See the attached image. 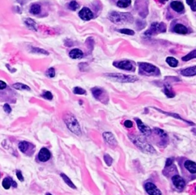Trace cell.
Returning <instances> with one entry per match:
<instances>
[{"label": "cell", "mask_w": 196, "mask_h": 195, "mask_svg": "<svg viewBox=\"0 0 196 195\" xmlns=\"http://www.w3.org/2000/svg\"><path fill=\"white\" fill-rule=\"evenodd\" d=\"M51 152L47 148H42L38 155V159L42 162H45L50 159Z\"/></svg>", "instance_id": "4fadbf2b"}, {"label": "cell", "mask_w": 196, "mask_h": 195, "mask_svg": "<svg viewBox=\"0 0 196 195\" xmlns=\"http://www.w3.org/2000/svg\"><path fill=\"white\" fill-rule=\"evenodd\" d=\"M124 126L126 128H128V129H130V128H132L133 127V122L130 120H126V121L124 122Z\"/></svg>", "instance_id": "b9f144b4"}, {"label": "cell", "mask_w": 196, "mask_h": 195, "mask_svg": "<svg viewBox=\"0 0 196 195\" xmlns=\"http://www.w3.org/2000/svg\"><path fill=\"white\" fill-rule=\"evenodd\" d=\"M79 16L81 19L84 21H90L94 18V14L90 8L84 7L79 12Z\"/></svg>", "instance_id": "8fae6325"}, {"label": "cell", "mask_w": 196, "mask_h": 195, "mask_svg": "<svg viewBox=\"0 0 196 195\" xmlns=\"http://www.w3.org/2000/svg\"><path fill=\"white\" fill-rule=\"evenodd\" d=\"M186 2L188 6H191V8L193 12L196 11V2L195 0H186Z\"/></svg>", "instance_id": "f35d334b"}, {"label": "cell", "mask_w": 196, "mask_h": 195, "mask_svg": "<svg viewBox=\"0 0 196 195\" xmlns=\"http://www.w3.org/2000/svg\"><path fill=\"white\" fill-rule=\"evenodd\" d=\"M30 52L32 53H34V54H44V55H48L49 53H48L47 51L42 49V48H34V47H32L30 49Z\"/></svg>", "instance_id": "4316f807"}, {"label": "cell", "mask_w": 196, "mask_h": 195, "mask_svg": "<svg viewBox=\"0 0 196 195\" xmlns=\"http://www.w3.org/2000/svg\"><path fill=\"white\" fill-rule=\"evenodd\" d=\"M166 63L172 68H176L178 64V60H176L173 57H168L166 58Z\"/></svg>", "instance_id": "83f0119b"}, {"label": "cell", "mask_w": 196, "mask_h": 195, "mask_svg": "<svg viewBox=\"0 0 196 195\" xmlns=\"http://www.w3.org/2000/svg\"><path fill=\"white\" fill-rule=\"evenodd\" d=\"M45 74H46V75L48 76V77L53 78L55 76V70H54V68H51L48 69Z\"/></svg>", "instance_id": "8d00e7d4"}, {"label": "cell", "mask_w": 196, "mask_h": 195, "mask_svg": "<svg viewBox=\"0 0 196 195\" xmlns=\"http://www.w3.org/2000/svg\"><path fill=\"white\" fill-rule=\"evenodd\" d=\"M136 121L139 130H140V131L141 132L143 135H147V136L151 135V133H152V130H151V129H150L149 126L145 125V124L143 123L141 120H139V119H136Z\"/></svg>", "instance_id": "5bb4252c"}, {"label": "cell", "mask_w": 196, "mask_h": 195, "mask_svg": "<svg viewBox=\"0 0 196 195\" xmlns=\"http://www.w3.org/2000/svg\"><path fill=\"white\" fill-rule=\"evenodd\" d=\"M156 110H158V111L161 112V113H164V114H166V115H170V116H173V117L176 118V119H178V120H182V121H184V122H187V123H188V124H191V125H195V124H194V123H192V122H188V121H187V120H184V119H182V117H181L180 115H178V114H175V113H167V112H164V111H162V110H158V109H156Z\"/></svg>", "instance_id": "d4e9b609"}, {"label": "cell", "mask_w": 196, "mask_h": 195, "mask_svg": "<svg viewBox=\"0 0 196 195\" xmlns=\"http://www.w3.org/2000/svg\"><path fill=\"white\" fill-rule=\"evenodd\" d=\"M64 121L66 124L67 127L71 132H72L77 135H80L81 134V130H80V126L78 123V120L76 118L74 117V115L71 113H66L64 115Z\"/></svg>", "instance_id": "7a4b0ae2"}, {"label": "cell", "mask_w": 196, "mask_h": 195, "mask_svg": "<svg viewBox=\"0 0 196 195\" xmlns=\"http://www.w3.org/2000/svg\"><path fill=\"white\" fill-rule=\"evenodd\" d=\"M170 6L173 10L177 12H182L185 9L184 5L182 4V2H178V1H173V2H172Z\"/></svg>", "instance_id": "e0dca14e"}, {"label": "cell", "mask_w": 196, "mask_h": 195, "mask_svg": "<svg viewBox=\"0 0 196 195\" xmlns=\"http://www.w3.org/2000/svg\"><path fill=\"white\" fill-rule=\"evenodd\" d=\"M68 8H70L71 10L75 11L79 8V5H78V3L76 2V1H71V2L69 3Z\"/></svg>", "instance_id": "d6a6232c"}, {"label": "cell", "mask_w": 196, "mask_h": 195, "mask_svg": "<svg viewBox=\"0 0 196 195\" xmlns=\"http://www.w3.org/2000/svg\"><path fill=\"white\" fill-rule=\"evenodd\" d=\"M73 92H74V94H79V95H83V94H86V91L84 89H82V88L79 87H74V90H73Z\"/></svg>", "instance_id": "e575fe53"}, {"label": "cell", "mask_w": 196, "mask_h": 195, "mask_svg": "<svg viewBox=\"0 0 196 195\" xmlns=\"http://www.w3.org/2000/svg\"><path fill=\"white\" fill-rule=\"evenodd\" d=\"M42 11V8H41V6L38 4H33L32 5V6L30 7V9H29V12H30L31 14L35 15H38Z\"/></svg>", "instance_id": "603a6c76"}, {"label": "cell", "mask_w": 196, "mask_h": 195, "mask_svg": "<svg viewBox=\"0 0 196 195\" xmlns=\"http://www.w3.org/2000/svg\"><path fill=\"white\" fill-rule=\"evenodd\" d=\"M46 195H52V194H50V193H47Z\"/></svg>", "instance_id": "bcb514c9"}, {"label": "cell", "mask_w": 196, "mask_h": 195, "mask_svg": "<svg viewBox=\"0 0 196 195\" xmlns=\"http://www.w3.org/2000/svg\"><path fill=\"white\" fill-rule=\"evenodd\" d=\"M16 176H17V177L18 178V180L20 181H24V177H23V175H22V171H16Z\"/></svg>", "instance_id": "60d3db41"}, {"label": "cell", "mask_w": 196, "mask_h": 195, "mask_svg": "<svg viewBox=\"0 0 196 195\" xmlns=\"http://www.w3.org/2000/svg\"><path fill=\"white\" fill-rule=\"evenodd\" d=\"M8 87V85L6 84V82L2 81V80H0V90H4L6 88Z\"/></svg>", "instance_id": "7bdbcfd3"}, {"label": "cell", "mask_w": 196, "mask_h": 195, "mask_svg": "<svg viewBox=\"0 0 196 195\" xmlns=\"http://www.w3.org/2000/svg\"><path fill=\"white\" fill-rule=\"evenodd\" d=\"M109 19L116 24H125L132 23L133 17L130 13L127 12H112L109 14Z\"/></svg>", "instance_id": "6da1fadb"}, {"label": "cell", "mask_w": 196, "mask_h": 195, "mask_svg": "<svg viewBox=\"0 0 196 195\" xmlns=\"http://www.w3.org/2000/svg\"><path fill=\"white\" fill-rule=\"evenodd\" d=\"M164 94H166L169 98H172L175 96V94L171 90L170 87H169L168 85H165L164 87Z\"/></svg>", "instance_id": "4dcf8cb0"}, {"label": "cell", "mask_w": 196, "mask_h": 195, "mask_svg": "<svg viewBox=\"0 0 196 195\" xmlns=\"http://www.w3.org/2000/svg\"><path fill=\"white\" fill-rule=\"evenodd\" d=\"M174 31L176 33L180 34H185L188 33V28L182 24H176L174 27Z\"/></svg>", "instance_id": "44dd1931"}, {"label": "cell", "mask_w": 196, "mask_h": 195, "mask_svg": "<svg viewBox=\"0 0 196 195\" xmlns=\"http://www.w3.org/2000/svg\"><path fill=\"white\" fill-rule=\"evenodd\" d=\"M195 58H196V50H193L192 52H190L189 54H188L187 55L183 57V58H182V60L183 61H188Z\"/></svg>", "instance_id": "f546056e"}, {"label": "cell", "mask_w": 196, "mask_h": 195, "mask_svg": "<svg viewBox=\"0 0 196 195\" xmlns=\"http://www.w3.org/2000/svg\"><path fill=\"white\" fill-rule=\"evenodd\" d=\"M42 97H44V99L49 100H51L52 98H53V95H52V94L50 91H44L43 92V94H42Z\"/></svg>", "instance_id": "d590c367"}, {"label": "cell", "mask_w": 196, "mask_h": 195, "mask_svg": "<svg viewBox=\"0 0 196 195\" xmlns=\"http://www.w3.org/2000/svg\"><path fill=\"white\" fill-rule=\"evenodd\" d=\"M144 188L149 195H162V192L152 182H147L145 184Z\"/></svg>", "instance_id": "30bf717a"}, {"label": "cell", "mask_w": 196, "mask_h": 195, "mask_svg": "<svg viewBox=\"0 0 196 195\" xmlns=\"http://www.w3.org/2000/svg\"><path fill=\"white\" fill-rule=\"evenodd\" d=\"M173 158H168V159L166 160V167H169V166H170V165H172V164L173 163Z\"/></svg>", "instance_id": "ee69618b"}, {"label": "cell", "mask_w": 196, "mask_h": 195, "mask_svg": "<svg viewBox=\"0 0 196 195\" xmlns=\"http://www.w3.org/2000/svg\"><path fill=\"white\" fill-rule=\"evenodd\" d=\"M120 33H122L124 34H127V35H133L135 34L134 31L131 30V29H127V28H123V29H120L118 30Z\"/></svg>", "instance_id": "1f68e13d"}, {"label": "cell", "mask_w": 196, "mask_h": 195, "mask_svg": "<svg viewBox=\"0 0 196 195\" xmlns=\"http://www.w3.org/2000/svg\"><path fill=\"white\" fill-rule=\"evenodd\" d=\"M2 187L6 190H8L12 187H17V183L13 181V179L11 177H6L2 181Z\"/></svg>", "instance_id": "9a60e30c"}, {"label": "cell", "mask_w": 196, "mask_h": 195, "mask_svg": "<svg viewBox=\"0 0 196 195\" xmlns=\"http://www.w3.org/2000/svg\"><path fill=\"white\" fill-rule=\"evenodd\" d=\"M105 76L111 80L121 82V83H133V82L137 81L139 80V78L134 75H126V74H107Z\"/></svg>", "instance_id": "277c9868"}, {"label": "cell", "mask_w": 196, "mask_h": 195, "mask_svg": "<svg viewBox=\"0 0 196 195\" xmlns=\"http://www.w3.org/2000/svg\"><path fill=\"white\" fill-rule=\"evenodd\" d=\"M104 161L106 162V164L107 165H108V166H110V165H112L113 159H112V158L110 157V156L109 155H107V154H106V155H104Z\"/></svg>", "instance_id": "74e56055"}, {"label": "cell", "mask_w": 196, "mask_h": 195, "mask_svg": "<svg viewBox=\"0 0 196 195\" xmlns=\"http://www.w3.org/2000/svg\"><path fill=\"white\" fill-rule=\"evenodd\" d=\"M18 149L22 153L27 155H32L35 152V145L27 141H22L18 144Z\"/></svg>", "instance_id": "52a82bcc"}, {"label": "cell", "mask_w": 196, "mask_h": 195, "mask_svg": "<svg viewBox=\"0 0 196 195\" xmlns=\"http://www.w3.org/2000/svg\"><path fill=\"white\" fill-rule=\"evenodd\" d=\"M130 139L133 142V144L136 145L141 151L146 152V153L147 152L148 153H156V152L154 148L152 147L149 143H148L144 138L140 137L138 135H133V136L130 135Z\"/></svg>", "instance_id": "3957f363"}, {"label": "cell", "mask_w": 196, "mask_h": 195, "mask_svg": "<svg viewBox=\"0 0 196 195\" xmlns=\"http://www.w3.org/2000/svg\"><path fill=\"white\" fill-rule=\"evenodd\" d=\"M185 168L188 170L190 173L195 174L196 173V164L194 161L187 160L185 162Z\"/></svg>", "instance_id": "d6986e66"}, {"label": "cell", "mask_w": 196, "mask_h": 195, "mask_svg": "<svg viewBox=\"0 0 196 195\" xmlns=\"http://www.w3.org/2000/svg\"><path fill=\"white\" fill-rule=\"evenodd\" d=\"M69 56L72 59H80L82 58L84 56V53L81 50L78 49V48H74L73 50H71L69 53Z\"/></svg>", "instance_id": "ac0fdd59"}, {"label": "cell", "mask_w": 196, "mask_h": 195, "mask_svg": "<svg viewBox=\"0 0 196 195\" xmlns=\"http://www.w3.org/2000/svg\"><path fill=\"white\" fill-rule=\"evenodd\" d=\"M166 31V25L162 23V22H154L152 23L150 26L149 29L147 32H145V34L147 35L148 37H151L152 35L157 34L159 33H162V32H165Z\"/></svg>", "instance_id": "8992f818"}, {"label": "cell", "mask_w": 196, "mask_h": 195, "mask_svg": "<svg viewBox=\"0 0 196 195\" xmlns=\"http://www.w3.org/2000/svg\"><path fill=\"white\" fill-rule=\"evenodd\" d=\"M61 177H62V179L64 180V182H65V183H66L69 186V187L73 188V189H76L77 188L76 186L73 184L72 181H71L70 178H69V177H68L66 175H64V174H61Z\"/></svg>", "instance_id": "484cf974"}, {"label": "cell", "mask_w": 196, "mask_h": 195, "mask_svg": "<svg viewBox=\"0 0 196 195\" xmlns=\"http://www.w3.org/2000/svg\"><path fill=\"white\" fill-rule=\"evenodd\" d=\"M91 92H92L93 95L97 100H99L100 101L106 103V102L105 101V99L108 100V96H107V95L104 90H102L101 88L94 87L91 89Z\"/></svg>", "instance_id": "9c48e42d"}, {"label": "cell", "mask_w": 196, "mask_h": 195, "mask_svg": "<svg viewBox=\"0 0 196 195\" xmlns=\"http://www.w3.org/2000/svg\"><path fill=\"white\" fill-rule=\"evenodd\" d=\"M12 87L16 89V90H28V91H30L31 88L28 87V86L25 85V84H21V83H16L12 85Z\"/></svg>", "instance_id": "cb8c5ba5"}, {"label": "cell", "mask_w": 196, "mask_h": 195, "mask_svg": "<svg viewBox=\"0 0 196 195\" xmlns=\"http://www.w3.org/2000/svg\"><path fill=\"white\" fill-rule=\"evenodd\" d=\"M138 64L140 69V73L142 74L148 76H158L160 74L159 70L153 64L144 62L139 63Z\"/></svg>", "instance_id": "5b68a950"}, {"label": "cell", "mask_w": 196, "mask_h": 195, "mask_svg": "<svg viewBox=\"0 0 196 195\" xmlns=\"http://www.w3.org/2000/svg\"><path fill=\"white\" fill-rule=\"evenodd\" d=\"M172 181L175 187L178 190H182L185 187V181H184V179L181 176L178 175H174L172 177Z\"/></svg>", "instance_id": "7c38bea8"}, {"label": "cell", "mask_w": 196, "mask_h": 195, "mask_svg": "<svg viewBox=\"0 0 196 195\" xmlns=\"http://www.w3.org/2000/svg\"><path fill=\"white\" fill-rule=\"evenodd\" d=\"M155 132H156V133L157 134V135H159L160 136V137L162 138H166L167 137V134L165 132V131H163L162 130H161V129H159V128H155Z\"/></svg>", "instance_id": "836d02e7"}, {"label": "cell", "mask_w": 196, "mask_h": 195, "mask_svg": "<svg viewBox=\"0 0 196 195\" xmlns=\"http://www.w3.org/2000/svg\"><path fill=\"white\" fill-rule=\"evenodd\" d=\"M103 137L104 139L105 140L106 143H108L110 145H116V140L114 137V135H113L110 132H104L103 134Z\"/></svg>", "instance_id": "2e32d148"}, {"label": "cell", "mask_w": 196, "mask_h": 195, "mask_svg": "<svg viewBox=\"0 0 196 195\" xmlns=\"http://www.w3.org/2000/svg\"><path fill=\"white\" fill-rule=\"evenodd\" d=\"M114 66L116 68L124 70H129V71H133L134 67L133 65L132 62L130 61H120L114 62Z\"/></svg>", "instance_id": "ba28073f"}, {"label": "cell", "mask_w": 196, "mask_h": 195, "mask_svg": "<svg viewBox=\"0 0 196 195\" xmlns=\"http://www.w3.org/2000/svg\"><path fill=\"white\" fill-rule=\"evenodd\" d=\"M131 4V0H119L117 6L120 8H126Z\"/></svg>", "instance_id": "f1b7e54d"}, {"label": "cell", "mask_w": 196, "mask_h": 195, "mask_svg": "<svg viewBox=\"0 0 196 195\" xmlns=\"http://www.w3.org/2000/svg\"><path fill=\"white\" fill-rule=\"evenodd\" d=\"M181 74L183 76L186 77H191V76H195L196 74V67L193 66L191 68H188L184 70H181Z\"/></svg>", "instance_id": "ffe728a7"}, {"label": "cell", "mask_w": 196, "mask_h": 195, "mask_svg": "<svg viewBox=\"0 0 196 195\" xmlns=\"http://www.w3.org/2000/svg\"><path fill=\"white\" fill-rule=\"evenodd\" d=\"M3 110L7 113H10L11 112H12V108L10 107V106H9L8 103L4 104V106H3Z\"/></svg>", "instance_id": "ab89813d"}, {"label": "cell", "mask_w": 196, "mask_h": 195, "mask_svg": "<svg viewBox=\"0 0 196 195\" xmlns=\"http://www.w3.org/2000/svg\"><path fill=\"white\" fill-rule=\"evenodd\" d=\"M24 22L25 24V25L28 27V28H29V29H31V30L32 31H35V32H36L37 24L36 22H35L33 19H32V18H27L25 19Z\"/></svg>", "instance_id": "7402d4cb"}, {"label": "cell", "mask_w": 196, "mask_h": 195, "mask_svg": "<svg viewBox=\"0 0 196 195\" xmlns=\"http://www.w3.org/2000/svg\"><path fill=\"white\" fill-rule=\"evenodd\" d=\"M167 1H168V0H160V2H162V3H164V2H167Z\"/></svg>", "instance_id": "f6af8a7d"}]
</instances>
